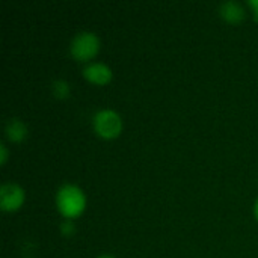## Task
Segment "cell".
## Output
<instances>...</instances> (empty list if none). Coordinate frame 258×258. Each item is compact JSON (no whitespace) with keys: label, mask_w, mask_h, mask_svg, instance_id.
Listing matches in <instances>:
<instances>
[{"label":"cell","mask_w":258,"mask_h":258,"mask_svg":"<svg viewBox=\"0 0 258 258\" xmlns=\"http://www.w3.org/2000/svg\"><path fill=\"white\" fill-rule=\"evenodd\" d=\"M56 207L67 221H73L85 212L86 195L76 184H63L56 194Z\"/></svg>","instance_id":"1"},{"label":"cell","mask_w":258,"mask_h":258,"mask_svg":"<svg viewBox=\"0 0 258 258\" xmlns=\"http://www.w3.org/2000/svg\"><path fill=\"white\" fill-rule=\"evenodd\" d=\"M100 51V39L94 32H80L71 41L70 53L77 62H89Z\"/></svg>","instance_id":"2"},{"label":"cell","mask_w":258,"mask_h":258,"mask_svg":"<svg viewBox=\"0 0 258 258\" xmlns=\"http://www.w3.org/2000/svg\"><path fill=\"white\" fill-rule=\"evenodd\" d=\"M95 133L103 139H115L122 132V119L112 109L98 110L92 118Z\"/></svg>","instance_id":"3"},{"label":"cell","mask_w":258,"mask_h":258,"mask_svg":"<svg viewBox=\"0 0 258 258\" xmlns=\"http://www.w3.org/2000/svg\"><path fill=\"white\" fill-rule=\"evenodd\" d=\"M26 200L24 189L15 183H6L0 189V209L3 212H17Z\"/></svg>","instance_id":"4"},{"label":"cell","mask_w":258,"mask_h":258,"mask_svg":"<svg viewBox=\"0 0 258 258\" xmlns=\"http://www.w3.org/2000/svg\"><path fill=\"white\" fill-rule=\"evenodd\" d=\"M83 77L92 85L104 86L112 80V70L106 63L91 62L83 68Z\"/></svg>","instance_id":"5"},{"label":"cell","mask_w":258,"mask_h":258,"mask_svg":"<svg viewBox=\"0 0 258 258\" xmlns=\"http://www.w3.org/2000/svg\"><path fill=\"white\" fill-rule=\"evenodd\" d=\"M219 14L230 24H239L245 18L243 6L240 3H237V2H233V0L222 3L221 8H219Z\"/></svg>","instance_id":"6"},{"label":"cell","mask_w":258,"mask_h":258,"mask_svg":"<svg viewBox=\"0 0 258 258\" xmlns=\"http://www.w3.org/2000/svg\"><path fill=\"white\" fill-rule=\"evenodd\" d=\"M5 132H6V138L14 144L23 142L27 136V127L20 119H9Z\"/></svg>","instance_id":"7"},{"label":"cell","mask_w":258,"mask_h":258,"mask_svg":"<svg viewBox=\"0 0 258 258\" xmlns=\"http://www.w3.org/2000/svg\"><path fill=\"white\" fill-rule=\"evenodd\" d=\"M53 94L56 98H60V100L67 98L70 95V85L65 80H56L53 83Z\"/></svg>","instance_id":"8"},{"label":"cell","mask_w":258,"mask_h":258,"mask_svg":"<svg viewBox=\"0 0 258 258\" xmlns=\"http://www.w3.org/2000/svg\"><path fill=\"white\" fill-rule=\"evenodd\" d=\"M62 230V234H65V236H70V234H73L74 233V224H73V221H65L63 224H62V227H60Z\"/></svg>","instance_id":"9"},{"label":"cell","mask_w":258,"mask_h":258,"mask_svg":"<svg viewBox=\"0 0 258 258\" xmlns=\"http://www.w3.org/2000/svg\"><path fill=\"white\" fill-rule=\"evenodd\" d=\"M6 160H8V148H6L5 144H2V145H0V163L5 165Z\"/></svg>","instance_id":"10"},{"label":"cell","mask_w":258,"mask_h":258,"mask_svg":"<svg viewBox=\"0 0 258 258\" xmlns=\"http://www.w3.org/2000/svg\"><path fill=\"white\" fill-rule=\"evenodd\" d=\"M248 6L252 9V12H254V18L258 21V0H249V2H248Z\"/></svg>","instance_id":"11"},{"label":"cell","mask_w":258,"mask_h":258,"mask_svg":"<svg viewBox=\"0 0 258 258\" xmlns=\"http://www.w3.org/2000/svg\"><path fill=\"white\" fill-rule=\"evenodd\" d=\"M254 215H255V218H257L258 221V200L257 203H255V206H254Z\"/></svg>","instance_id":"12"},{"label":"cell","mask_w":258,"mask_h":258,"mask_svg":"<svg viewBox=\"0 0 258 258\" xmlns=\"http://www.w3.org/2000/svg\"><path fill=\"white\" fill-rule=\"evenodd\" d=\"M98 258H113V257H110V255H101V257H98Z\"/></svg>","instance_id":"13"}]
</instances>
